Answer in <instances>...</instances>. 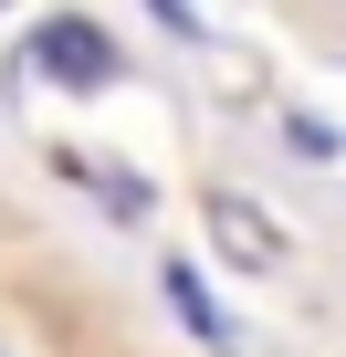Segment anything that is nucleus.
<instances>
[{"label": "nucleus", "mask_w": 346, "mask_h": 357, "mask_svg": "<svg viewBox=\"0 0 346 357\" xmlns=\"http://www.w3.org/2000/svg\"><path fill=\"white\" fill-rule=\"evenodd\" d=\"M32 53H42V63H53V74H63L74 95L116 84V43H105L95 22H42V43H32Z\"/></svg>", "instance_id": "1"}, {"label": "nucleus", "mask_w": 346, "mask_h": 357, "mask_svg": "<svg viewBox=\"0 0 346 357\" xmlns=\"http://www.w3.org/2000/svg\"><path fill=\"white\" fill-rule=\"evenodd\" d=\"M210 231H221V242H231L242 263H283V231H273V221H262L252 200H231V190H210Z\"/></svg>", "instance_id": "2"}]
</instances>
